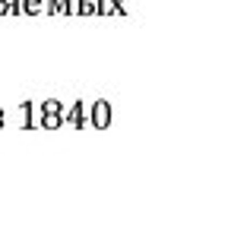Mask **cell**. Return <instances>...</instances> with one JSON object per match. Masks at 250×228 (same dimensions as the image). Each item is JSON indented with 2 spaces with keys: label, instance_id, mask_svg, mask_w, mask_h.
Returning <instances> with one entry per match:
<instances>
[{
  "label": "cell",
  "instance_id": "obj_1",
  "mask_svg": "<svg viewBox=\"0 0 250 228\" xmlns=\"http://www.w3.org/2000/svg\"><path fill=\"white\" fill-rule=\"evenodd\" d=\"M0 10H6V13H16V0H0Z\"/></svg>",
  "mask_w": 250,
  "mask_h": 228
}]
</instances>
